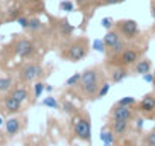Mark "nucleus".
<instances>
[{
    "label": "nucleus",
    "mask_w": 155,
    "mask_h": 146,
    "mask_svg": "<svg viewBox=\"0 0 155 146\" xmlns=\"http://www.w3.org/2000/svg\"><path fill=\"white\" fill-rule=\"evenodd\" d=\"M111 119L114 120H135V114L132 111V107H123V105H114L111 108Z\"/></svg>",
    "instance_id": "obj_7"
},
{
    "label": "nucleus",
    "mask_w": 155,
    "mask_h": 146,
    "mask_svg": "<svg viewBox=\"0 0 155 146\" xmlns=\"http://www.w3.org/2000/svg\"><path fill=\"white\" fill-rule=\"evenodd\" d=\"M111 120H113L111 129H113L116 137H123V135L128 134V131H129V122L128 120H114V119H111Z\"/></svg>",
    "instance_id": "obj_10"
},
{
    "label": "nucleus",
    "mask_w": 155,
    "mask_h": 146,
    "mask_svg": "<svg viewBox=\"0 0 155 146\" xmlns=\"http://www.w3.org/2000/svg\"><path fill=\"white\" fill-rule=\"evenodd\" d=\"M141 146H155V129L149 131V132L143 137Z\"/></svg>",
    "instance_id": "obj_21"
},
{
    "label": "nucleus",
    "mask_w": 155,
    "mask_h": 146,
    "mask_svg": "<svg viewBox=\"0 0 155 146\" xmlns=\"http://www.w3.org/2000/svg\"><path fill=\"white\" fill-rule=\"evenodd\" d=\"M116 28H117V31L120 32V35H122L125 40H132V38H135V37L140 34L138 23H137L135 20H131V18L117 22V23H116Z\"/></svg>",
    "instance_id": "obj_6"
},
{
    "label": "nucleus",
    "mask_w": 155,
    "mask_h": 146,
    "mask_svg": "<svg viewBox=\"0 0 155 146\" xmlns=\"http://www.w3.org/2000/svg\"><path fill=\"white\" fill-rule=\"evenodd\" d=\"M74 2L78 3V6H79V8H84V6L87 5V2H88V0H74Z\"/></svg>",
    "instance_id": "obj_34"
},
{
    "label": "nucleus",
    "mask_w": 155,
    "mask_h": 146,
    "mask_svg": "<svg viewBox=\"0 0 155 146\" xmlns=\"http://www.w3.org/2000/svg\"><path fill=\"white\" fill-rule=\"evenodd\" d=\"M11 96H14V98H15L17 101H20V102H25V101H28L29 93H28V88H26V87H17V88L12 90Z\"/></svg>",
    "instance_id": "obj_17"
},
{
    "label": "nucleus",
    "mask_w": 155,
    "mask_h": 146,
    "mask_svg": "<svg viewBox=\"0 0 155 146\" xmlns=\"http://www.w3.org/2000/svg\"><path fill=\"white\" fill-rule=\"evenodd\" d=\"M52 90H53V87H52V85H46V91H47V93H50Z\"/></svg>",
    "instance_id": "obj_38"
},
{
    "label": "nucleus",
    "mask_w": 155,
    "mask_h": 146,
    "mask_svg": "<svg viewBox=\"0 0 155 146\" xmlns=\"http://www.w3.org/2000/svg\"><path fill=\"white\" fill-rule=\"evenodd\" d=\"M44 76V68L40 62H26L20 68V78L23 82H34Z\"/></svg>",
    "instance_id": "obj_5"
},
{
    "label": "nucleus",
    "mask_w": 155,
    "mask_h": 146,
    "mask_svg": "<svg viewBox=\"0 0 155 146\" xmlns=\"http://www.w3.org/2000/svg\"><path fill=\"white\" fill-rule=\"evenodd\" d=\"M79 81H81V73H74L73 76H70V78L65 81V85H67V87H74V85H79Z\"/></svg>",
    "instance_id": "obj_28"
},
{
    "label": "nucleus",
    "mask_w": 155,
    "mask_h": 146,
    "mask_svg": "<svg viewBox=\"0 0 155 146\" xmlns=\"http://www.w3.org/2000/svg\"><path fill=\"white\" fill-rule=\"evenodd\" d=\"M43 105L47 107V108H52V110H58V108H59V104H58V101H56L53 96L44 98V99H43Z\"/></svg>",
    "instance_id": "obj_22"
},
{
    "label": "nucleus",
    "mask_w": 155,
    "mask_h": 146,
    "mask_svg": "<svg viewBox=\"0 0 155 146\" xmlns=\"http://www.w3.org/2000/svg\"><path fill=\"white\" fill-rule=\"evenodd\" d=\"M14 50H15V55L20 56V58H31L35 53V46H34L32 41H29L26 38H21V40L17 41Z\"/></svg>",
    "instance_id": "obj_9"
},
{
    "label": "nucleus",
    "mask_w": 155,
    "mask_h": 146,
    "mask_svg": "<svg viewBox=\"0 0 155 146\" xmlns=\"http://www.w3.org/2000/svg\"><path fill=\"white\" fill-rule=\"evenodd\" d=\"M43 91H46V84L41 82V81H35V84H34V96H35V99L41 98Z\"/></svg>",
    "instance_id": "obj_24"
},
{
    "label": "nucleus",
    "mask_w": 155,
    "mask_h": 146,
    "mask_svg": "<svg viewBox=\"0 0 155 146\" xmlns=\"http://www.w3.org/2000/svg\"><path fill=\"white\" fill-rule=\"evenodd\" d=\"M153 84H155V71H153Z\"/></svg>",
    "instance_id": "obj_40"
},
{
    "label": "nucleus",
    "mask_w": 155,
    "mask_h": 146,
    "mask_svg": "<svg viewBox=\"0 0 155 146\" xmlns=\"http://www.w3.org/2000/svg\"><path fill=\"white\" fill-rule=\"evenodd\" d=\"M110 88H111V85H110V82H107V81H104V84L101 85V88H99V91H97V95H96V99H102V98H105V96L108 95V91H110Z\"/></svg>",
    "instance_id": "obj_25"
},
{
    "label": "nucleus",
    "mask_w": 155,
    "mask_h": 146,
    "mask_svg": "<svg viewBox=\"0 0 155 146\" xmlns=\"http://www.w3.org/2000/svg\"><path fill=\"white\" fill-rule=\"evenodd\" d=\"M62 110H64V113L68 114V116L78 114V108L74 107V104H71V101H67V99L62 102Z\"/></svg>",
    "instance_id": "obj_20"
},
{
    "label": "nucleus",
    "mask_w": 155,
    "mask_h": 146,
    "mask_svg": "<svg viewBox=\"0 0 155 146\" xmlns=\"http://www.w3.org/2000/svg\"><path fill=\"white\" fill-rule=\"evenodd\" d=\"M17 23H18L23 29H28V28H29V18H26V17H18V18H17Z\"/></svg>",
    "instance_id": "obj_32"
},
{
    "label": "nucleus",
    "mask_w": 155,
    "mask_h": 146,
    "mask_svg": "<svg viewBox=\"0 0 155 146\" xmlns=\"http://www.w3.org/2000/svg\"><path fill=\"white\" fill-rule=\"evenodd\" d=\"M135 125H137V129H141L143 128V119H135Z\"/></svg>",
    "instance_id": "obj_36"
},
{
    "label": "nucleus",
    "mask_w": 155,
    "mask_h": 146,
    "mask_svg": "<svg viewBox=\"0 0 155 146\" xmlns=\"http://www.w3.org/2000/svg\"><path fill=\"white\" fill-rule=\"evenodd\" d=\"M59 9H62L64 12H71L74 9V3L71 2V0H62V2L59 3Z\"/></svg>",
    "instance_id": "obj_29"
},
{
    "label": "nucleus",
    "mask_w": 155,
    "mask_h": 146,
    "mask_svg": "<svg viewBox=\"0 0 155 146\" xmlns=\"http://www.w3.org/2000/svg\"><path fill=\"white\" fill-rule=\"evenodd\" d=\"M2 137H3V134H2V132H0V140H2Z\"/></svg>",
    "instance_id": "obj_41"
},
{
    "label": "nucleus",
    "mask_w": 155,
    "mask_h": 146,
    "mask_svg": "<svg viewBox=\"0 0 155 146\" xmlns=\"http://www.w3.org/2000/svg\"><path fill=\"white\" fill-rule=\"evenodd\" d=\"M21 104H23V102L17 101V99H15L14 96H11V95L5 99V108H6V111H8L9 114H17V113H20Z\"/></svg>",
    "instance_id": "obj_15"
},
{
    "label": "nucleus",
    "mask_w": 155,
    "mask_h": 146,
    "mask_svg": "<svg viewBox=\"0 0 155 146\" xmlns=\"http://www.w3.org/2000/svg\"><path fill=\"white\" fill-rule=\"evenodd\" d=\"M135 104H137V99L132 96H126V98H122L120 101H117V105H123V107H134Z\"/></svg>",
    "instance_id": "obj_26"
},
{
    "label": "nucleus",
    "mask_w": 155,
    "mask_h": 146,
    "mask_svg": "<svg viewBox=\"0 0 155 146\" xmlns=\"http://www.w3.org/2000/svg\"><path fill=\"white\" fill-rule=\"evenodd\" d=\"M114 132H113V129H108L107 131V128H104L102 131H101V140L104 141V144H113V141H114Z\"/></svg>",
    "instance_id": "obj_18"
},
{
    "label": "nucleus",
    "mask_w": 155,
    "mask_h": 146,
    "mask_svg": "<svg viewBox=\"0 0 155 146\" xmlns=\"http://www.w3.org/2000/svg\"><path fill=\"white\" fill-rule=\"evenodd\" d=\"M138 111L143 116L152 119L153 117V113H155V96L150 95V93L149 95H144L143 99L138 102Z\"/></svg>",
    "instance_id": "obj_8"
},
{
    "label": "nucleus",
    "mask_w": 155,
    "mask_h": 146,
    "mask_svg": "<svg viewBox=\"0 0 155 146\" xmlns=\"http://www.w3.org/2000/svg\"><path fill=\"white\" fill-rule=\"evenodd\" d=\"M120 38H122V35H120V32L117 31V28H113V29L107 31V34H105V37H104L102 40H104L107 49H111L113 46H116V43H117Z\"/></svg>",
    "instance_id": "obj_12"
},
{
    "label": "nucleus",
    "mask_w": 155,
    "mask_h": 146,
    "mask_svg": "<svg viewBox=\"0 0 155 146\" xmlns=\"http://www.w3.org/2000/svg\"><path fill=\"white\" fill-rule=\"evenodd\" d=\"M119 0H104V5H117Z\"/></svg>",
    "instance_id": "obj_35"
},
{
    "label": "nucleus",
    "mask_w": 155,
    "mask_h": 146,
    "mask_svg": "<svg viewBox=\"0 0 155 146\" xmlns=\"http://www.w3.org/2000/svg\"><path fill=\"white\" fill-rule=\"evenodd\" d=\"M150 12H152V17L155 20V3H152V8H150Z\"/></svg>",
    "instance_id": "obj_37"
},
{
    "label": "nucleus",
    "mask_w": 155,
    "mask_h": 146,
    "mask_svg": "<svg viewBox=\"0 0 155 146\" xmlns=\"http://www.w3.org/2000/svg\"><path fill=\"white\" fill-rule=\"evenodd\" d=\"M43 28V23H41V20L40 18H29V31H34V32H37V31H40Z\"/></svg>",
    "instance_id": "obj_27"
},
{
    "label": "nucleus",
    "mask_w": 155,
    "mask_h": 146,
    "mask_svg": "<svg viewBox=\"0 0 155 146\" xmlns=\"http://www.w3.org/2000/svg\"><path fill=\"white\" fill-rule=\"evenodd\" d=\"M11 85H12V78H9V76L0 78V91H2V93L8 91L11 88Z\"/></svg>",
    "instance_id": "obj_23"
},
{
    "label": "nucleus",
    "mask_w": 155,
    "mask_h": 146,
    "mask_svg": "<svg viewBox=\"0 0 155 146\" xmlns=\"http://www.w3.org/2000/svg\"><path fill=\"white\" fill-rule=\"evenodd\" d=\"M73 31H74V28L68 23V20H67V18H62V20H61V25H59V32H61L62 35H71Z\"/></svg>",
    "instance_id": "obj_19"
},
{
    "label": "nucleus",
    "mask_w": 155,
    "mask_h": 146,
    "mask_svg": "<svg viewBox=\"0 0 155 146\" xmlns=\"http://www.w3.org/2000/svg\"><path fill=\"white\" fill-rule=\"evenodd\" d=\"M150 68H152V62L147 58H141L134 64V71L137 73V75H141V76L144 75V73H149Z\"/></svg>",
    "instance_id": "obj_14"
},
{
    "label": "nucleus",
    "mask_w": 155,
    "mask_h": 146,
    "mask_svg": "<svg viewBox=\"0 0 155 146\" xmlns=\"http://www.w3.org/2000/svg\"><path fill=\"white\" fill-rule=\"evenodd\" d=\"M122 2H125V0H119V3H122Z\"/></svg>",
    "instance_id": "obj_42"
},
{
    "label": "nucleus",
    "mask_w": 155,
    "mask_h": 146,
    "mask_svg": "<svg viewBox=\"0 0 155 146\" xmlns=\"http://www.w3.org/2000/svg\"><path fill=\"white\" fill-rule=\"evenodd\" d=\"M71 125H73V132L78 138L87 143L91 141V123L88 116H81V114L71 116Z\"/></svg>",
    "instance_id": "obj_3"
},
{
    "label": "nucleus",
    "mask_w": 155,
    "mask_h": 146,
    "mask_svg": "<svg viewBox=\"0 0 155 146\" xmlns=\"http://www.w3.org/2000/svg\"><path fill=\"white\" fill-rule=\"evenodd\" d=\"M104 81H105L104 71L97 65L85 68L84 71H81V81H79L82 95H85L90 99H96V95H97L101 85L104 84Z\"/></svg>",
    "instance_id": "obj_1"
},
{
    "label": "nucleus",
    "mask_w": 155,
    "mask_h": 146,
    "mask_svg": "<svg viewBox=\"0 0 155 146\" xmlns=\"http://www.w3.org/2000/svg\"><path fill=\"white\" fill-rule=\"evenodd\" d=\"M143 79L146 81V82H149V84H153V73H144L143 75Z\"/></svg>",
    "instance_id": "obj_33"
},
{
    "label": "nucleus",
    "mask_w": 155,
    "mask_h": 146,
    "mask_svg": "<svg viewBox=\"0 0 155 146\" xmlns=\"http://www.w3.org/2000/svg\"><path fill=\"white\" fill-rule=\"evenodd\" d=\"M93 47H94L97 52H101V53H104V52L107 50V46H105L104 40H96V41L93 43Z\"/></svg>",
    "instance_id": "obj_31"
},
{
    "label": "nucleus",
    "mask_w": 155,
    "mask_h": 146,
    "mask_svg": "<svg viewBox=\"0 0 155 146\" xmlns=\"http://www.w3.org/2000/svg\"><path fill=\"white\" fill-rule=\"evenodd\" d=\"M140 59V50L132 49V47H126L122 53L110 58V62L116 67V65H122V67H131L134 65L137 61Z\"/></svg>",
    "instance_id": "obj_4"
},
{
    "label": "nucleus",
    "mask_w": 155,
    "mask_h": 146,
    "mask_svg": "<svg viewBox=\"0 0 155 146\" xmlns=\"http://www.w3.org/2000/svg\"><path fill=\"white\" fill-rule=\"evenodd\" d=\"M125 49H126V41H125V38L122 37V38L116 43V46H113L111 49H108V55H110V58H113V56L122 53Z\"/></svg>",
    "instance_id": "obj_16"
},
{
    "label": "nucleus",
    "mask_w": 155,
    "mask_h": 146,
    "mask_svg": "<svg viewBox=\"0 0 155 146\" xmlns=\"http://www.w3.org/2000/svg\"><path fill=\"white\" fill-rule=\"evenodd\" d=\"M88 50H90V41H88V38L87 37H79V38H76L74 41H71L65 47L62 56L67 61H70V62H78V61L84 59L88 55Z\"/></svg>",
    "instance_id": "obj_2"
},
{
    "label": "nucleus",
    "mask_w": 155,
    "mask_h": 146,
    "mask_svg": "<svg viewBox=\"0 0 155 146\" xmlns=\"http://www.w3.org/2000/svg\"><path fill=\"white\" fill-rule=\"evenodd\" d=\"M101 25H102V26H104V28H105L107 31H110V29H113V28L116 26V25L113 23V20H111L110 17H104V18L101 20Z\"/></svg>",
    "instance_id": "obj_30"
},
{
    "label": "nucleus",
    "mask_w": 155,
    "mask_h": 146,
    "mask_svg": "<svg viewBox=\"0 0 155 146\" xmlns=\"http://www.w3.org/2000/svg\"><path fill=\"white\" fill-rule=\"evenodd\" d=\"M2 125H3V119H2V117H0V126H2Z\"/></svg>",
    "instance_id": "obj_39"
},
{
    "label": "nucleus",
    "mask_w": 155,
    "mask_h": 146,
    "mask_svg": "<svg viewBox=\"0 0 155 146\" xmlns=\"http://www.w3.org/2000/svg\"><path fill=\"white\" fill-rule=\"evenodd\" d=\"M20 128H21V120L18 117H11L5 122V129L9 137H14L15 134H18Z\"/></svg>",
    "instance_id": "obj_13"
},
{
    "label": "nucleus",
    "mask_w": 155,
    "mask_h": 146,
    "mask_svg": "<svg viewBox=\"0 0 155 146\" xmlns=\"http://www.w3.org/2000/svg\"><path fill=\"white\" fill-rule=\"evenodd\" d=\"M128 75H129L128 67L116 65V67L111 70V73H110V78H111V82H113V84H119V82H122Z\"/></svg>",
    "instance_id": "obj_11"
}]
</instances>
